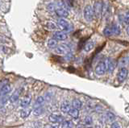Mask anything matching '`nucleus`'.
I'll list each match as a JSON object with an SVG mask.
<instances>
[{
	"label": "nucleus",
	"instance_id": "obj_31",
	"mask_svg": "<svg viewBox=\"0 0 129 128\" xmlns=\"http://www.w3.org/2000/svg\"><path fill=\"white\" fill-rule=\"evenodd\" d=\"M66 3L70 5H73V0H66Z\"/></svg>",
	"mask_w": 129,
	"mask_h": 128
},
{
	"label": "nucleus",
	"instance_id": "obj_3",
	"mask_svg": "<svg viewBox=\"0 0 129 128\" xmlns=\"http://www.w3.org/2000/svg\"><path fill=\"white\" fill-rule=\"evenodd\" d=\"M94 73L98 76H103L107 73V65L105 60H103L98 63L94 69Z\"/></svg>",
	"mask_w": 129,
	"mask_h": 128
},
{
	"label": "nucleus",
	"instance_id": "obj_18",
	"mask_svg": "<svg viewBox=\"0 0 129 128\" xmlns=\"http://www.w3.org/2000/svg\"><path fill=\"white\" fill-rule=\"evenodd\" d=\"M95 44L94 41H89L87 43H86L83 46V50L86 52V53H89V52L92 51L94 49Z\"/></svg>",
	"mask_w": 129,
	"mask_h": 128
},
{
	"label": "nucleus",
	"instance_id": "obj_30",
	"mask_svg": "<svg viewBox=\"0 0 129 128\" xmlns=\"http://www.w3.org/2000/svg\"><path fill=\"white\" fill-rule=\"evenodd\" d=\"M111 128H121V127H120V125L118 122H114L111 124Z\"/></svg>",
	"mask_w": 129,
	"mask_h": 128
},
{
	"label": "nucleus",
	"instance_id": "obj_13",
	"mask_svg": "<svg viewBox=\"0 0 129 128\" xmlns=\"http://www.w3.org/2000/svg\"><path fill=\"white\" fill-rule=\"evenodd\" d=\"M102 7H103L102 3H100V2L95 3L94 7H93V11H94V15L96 17L100 16L101 12H102Z\"/></svg>",
	"mask_w": 129,
	"mask_h": 128
},
{
	"label": "nucleus",
	"instance_id": "obj_4",
	"mask_svg": "<svg viewBox=\"0 0 129 128\" xmlns=\"http://www.w3.org/2000/svg\"><path fill=\"white\" fill-rule=\"evenodd\" d=\"M57 27H60L62 31L64 32H69L73 29V27L71 26V24L69 23L67 20L64 19H60L58 22H57Z\"/></svg>",
	"mask_w": 129,
	"mask_h": 128
},
{
	"label": "nucleus",
	"instance_id": "obj_6",
	"mask_svg": "<svg viewBox=\"0 0 129 128\" xmlns=\"http://www.w3.org/2000/svg\"><path fill=\"white\" fill-rule=\"evenodd\" d=\"M128 75V70L127 68L122 67L121 69H119L118 74H117V80L119 83H123L125 81V80L127 79Z\"/></svg>",
	"mask_w": 129,
	"mask_h": 128
},
{
	"label": "nucleus",
	"instance_id": "obj_26",
	"mask_svg": "<svg viewBox=\"0 0 129 128\" xmlns=\"http://www.w3.org/2000/svg\"><path fill=\"white\" fill-rule=\"evenodd\" d=\"M107 117L109 121H111V122H113L115 119V115L113 114L112 112H110V111L107 112Z\"/></svg>",
	"mask_w": 129,
	"mask_h": 128
},
{
	"label": "nucleus",
	"instance_id": "obj_11",
	"mask_svg": "<svg viewBox=\"0 0 129 128\" xmlns=\"http://www.w3.org/2000/svg\"><path fill=\"white\" fill-rule=\"evenodd\" d=\"M11 91V86L10 84H5L0 89V98L3 96H6Z\"/></svg>",
	"mask_w": 129,
	"mask_h": 128
},
{
	"label": "nucleus",
	"instance_id": "obj_1",
	"mask_svg": "<svg viewBox=\"0 0 129 128\" xmlns=\"http://www.w3.org/2000/svg\"><path fill=\"white\" fill-rule=\"evenodd\" d=\"M55 13L60 18H66L69 16V11L66 7V3L64 2H58L57 4H56Z\"/></svg>",
	"mask_w": 129,
	"mask_h": 128
},
{
	"label": "nucleus",
	"instance_id": "obj_9",
	"mask_svg": "<svg viewBox=\"0 0 129 128\" xmlns=\"http://www.w3.org/2000/svg\"><path fill=\"white\" fill-rule=\"evenodd\" d=\"M67 38H68V34L66 32H64L62 31H57L53 34V39H56V41L66 40Z\"/></svg>",
	"mask_w": 129,
	"mask_h": 128
},
{
	"label": "nucleus",
	"instance_id": "obj_19",
	"mask_svg": "<svg viewBox=\"0 0 129 128\" xmlns=\"http://www.w3.org/2000/svg\"><path fill=\"white\" fill-rule=\"evenodd\" d=\"M111 31H112V35H119L121 33V28L119 25L116 24V23H113V24L111 25Z\"/></svg>",
	"mask_w": 129,
	"mask_h": 128
},
{
	"label": "nucleus",
	"instance_id": "obj_5",
	"mask_svg": "<svg viewBox=\"0 0 129 128\" xmlns=\"http://www.w3.org/2000/svg\"><path fill=\"white\" fill-rule=\"evenodd\" d=\"M70 52V47L66 44L56 46L54 49V53L58 55H66Z\"/></svg>",
	"mask_w": 129,
	"mask_h": 128
},
{
	"label": "nucleus",
	"instance_id": "obj_28",
	"mask_svg": "<svg viewBox=\"0 0 129 128\" xmlns=\"http://www.w3.org/2000/svg\"><path fill=\"white\" fill-rule=\"evenodd\" d=\"M128 62V57H123L119 61V65H125Z\"/></svg>",
	"mask_w": 129,
	"mask_h": 128
},
{
	"label": "nucleus",
	"instance_id": "obj_21",
	"mask_svg": "<svg viewBox=\"0 0 129 128\" xmlns=\"http://www.w3.org/2000/svg\"><path fill=\"white\" fill-rule=\"evenodd\" d=\"M71 107L74 108V109H77V110H80L81 108L82 107V102H81V100H79L78 98H75L73 100L72 104H71Z\"/></svg>",
	"mask_w": 129,
	"mask_h": 128
},
{
	"label": "nucleus",
	"instance_id": "obj_33",
	"mask_svg": "<svg viewBox=\"0 0 129 128\" xmlns=\"http://www.w3.org/2000/svg\"><path fill=\"white\" fill-rule=\"evenodd\" d=\"M51 128H60L58 126H52Z\"/></svg>",
	"mask_w": 129,
	"mask_h": 128
},
{
	"label": "nucleus",
	"instance_id": "obj_20",
	"mask_svg": "<svg viewBox=\"0 0 129 128\" xmlns=\"http://www.w3.org/2000/svg\"><path fill=\"white\" fill-rule=\"evenodd\" d=\"M31 113V110L29 108H23V110L20 111V117L22 118H27V117H29V115Z\"/></svg>",
	"mask_w": 129,
	"mask_h": 128
},
{
	"label": "nucleus",
	"instance_id": "obj_22",
	"mask_svg": "<svg viewBox=\"0 0 129 128\" xmlns=\"http://www.w3.org/2000/svg\"><path fill=\"white\" fill-rule=\"evenodd\" d=\"M74 123L70 120H64L61 123V128H74Z\"/></svg>",
	"mask_w": 129,
	"mask_h": 128
},
{
	"label": "nucleus",
	"instance_id": "obj_14",
	"mask_svg": "<svg viewBox=\"0 0 129 128\" xmlns=\"http://www.w3.org/2000/svg\"><path fill=\"white\" fill-rule=\"evenodd\" d=\"M70 108H71L70 102L68 101H64L61 103V105H60V111H61L63 114H68V112L70 111Z\"/></svg>",
	"mask_w": 129,
	"mask_h": 128
},
{
	"label": "nucleus",
	"instance_id": "obj_23",
	"mask_svg": "<svg viewBox=\"0 0 129 128\" xmlns=\"http://www.w3.org/2000/svg\"><path fill=\"white\" fill-rule=\"evenodd\" d=\"M56 46H57V41H56V39H54L53 38L48 39V47L49 48V49H54Z\"/></svg>",
	"mask_w": 129,
	"mask_h": 128
},
{
	"label": "nucleus",
	"instance_id": "obj_24",
	"mask_svg": "<svg viewBox=\"0 0 129 128\" xmlns=\"http://www.w3.org/2000/svg\"><path fill=\"white\" fill-rule=\"evenodd\" d=\"M44 113V107H39V108H36L33 109V114L35 116H40Z\"/></svg>",
	"mask_w": 129,
	"mask_h": 128
},
{
	"label": "nucleus",
	"instance_id": "obj_27",
	"mask_svg": "<svg viewBox=\"0 0 129 128\" xmlns=\"http://www.w3.org/2000/svg\"><path fill=\"white\" fill-rule=\"evenodd\" d=\"M84 122L85 124H86V125H91L93 122V119L90 116H87V117H86V118L84 119Z\"/></svg>",
	"mask_w": 129,
	"mask_h": 128
},
{
	"label": "nucleus",
	"instance_id": "obj_8",
	"mask_svg": "<svg viewBox=\"0 0 129 128\" xmlns=\"http://www.w3.org/2000/svg\"><path fill=\"white\" fill-rule=\"evenodd\" d=\"M48 121L51 123H62L64 121V118L61 115L52 114H50L49 117H48Z\"/></svg>",
	"mask_w": 129,
	"mask_h": 128
},
{
	"label": "nucleus",
	"instance_id": "obj_15",
	"mask_svg": "<svg viewBox=\"0 0 129 128\" xmlns=\"http://www.w3.org/2000/svg\"><path fill=\"white\" fill-rule=\"evenodd\" d=\"M31 102V96L27 95L22 99L21 103H20V106L22 108H27L30 106Z\"/></svg>",
	"mask_w": 129,
	"mask_h": 128
},
{
	"label": "nucleus",
	"instance_id": "obj_7",
	"mask_svg": "<svg viewBox=\"0 0 129 128\" xmlns=\"http://www.w3.org/2000/svg\"><path fill=\"white\" fill-rule=\"evenodd\" d=\"M107 65V72L108 73H112L116 68V62L115 60H113L112 58H106L105 59Z\"/></svg>",
	"mask_w": 129,
	"mask_h": 128
},
{
	"label": "nucleus",
	"instance_id": "obj_12",
	"mask_svg": "<svg viewBox=\"0 0 129 128\" xmlns=\"http://www.w3.org/2000/svg\"><path fill=\"white\" fill-rule=\"evenodd\" d=\"M44 102H45V98H44L43 96H39V97L36 99L32 108H33V109H36V108L43 107V106L44 105Z\"/></svg>",
	"mask_w": 129,
	"mask_h": 128
},
{
	"label": "nucleus",
	"instance_id": "obj_32",
	"mask_svg": "<svg viewBox=\"0 0 129 128\" xmlns=\"http://www.w3.org/2000/svg\"><path fill=\"white\" fill-rule=\"evenodd\" d=\"M77 128H84V126L80 124V125H78V126H77Z\"/></svg>",
	"mask_w": 129,
	"mask_h": 128
},
{
	"label": "nucleus",
	"instance_id": "obj_2",
	"mask_svg": "<svg viewBox=\"0 0 129 128\" xmlns=\"http://www.w3.org/2000/svg\"><path fill=\"white\" fill-rule=\"evenodd\" d=\"M83 16L87 22L93 21L94 15V11H93V7L90 5H87L85 7V8L83 10Z\"/></svg>",
	"mask_w": 129,
	"mask_h": 128
},
{
	"label": "nucleus",
	"instance_id": "obj_16",
	"mask_svg": "<svg viewBox=\"0 0 129 128\" xmlns=\"http://www.w3.org/2000/svg\"><path fill=\"white\" fill-rule=\"evenodd\" d=\"M44 27L47 29V30H49V31H55L58 28L57 27V24L54 22H52V21H47L44 23Z\"/></svg>",
	"mask_w": 129,
	"mask_h": 128
},
{
	"label": "nucleus",
	"instance_id": "obj_29",
	"mask_svg": "<svg viewBox=\"0 0 129 128\" xmlns=\"http://www.w3.org/2000/svg\"><path fill=\"white\" fill-rule=\"evenodd\" d=\"M48 9L50 11H55V9H56V4L55 3H49V4L48 5Z\"/></svg>",
	"mask_w": 129,
	"mask_h": 128
},
{
	"label": "nucleus",
	"instance_id": "obj_10",
	"mask_svg": "<svg viewBox=\"0 0 129 128\" xmlns=\"http://www.w3.org/2000/svg\"><path fill=\"white\" fill-rule=\"evenodd\" d=\"M21 93H22V89H20V88H19V89L17 90H15L14 91V93L11 94V97H9V100H10V102L11 103H14L15 102H17L19 97H20V95H21Z\"/></svg>",
	"mask_w": 129,
	"mask_h": 128
},
{
	"label": "nucleus",
	"instance_id": "obj_25",
	"mask_svg": "<svg viewBox=\"0 0 129 128\" xmlns=\"http://www.w3.org/2000/svg\"><path fill=\"white\" fill-rule=\"evenodd\" d=\"M103 35L105 36H111L112 35V31H111V25L110 26H107L106 27L104 28L103 30Z\"/></svg>",
	"mask_w": 129,
	"mask_h": 128
},
{
	"label": "nucleus",
	"instance_id": "obj_17",
	"mask_svg": "<svg viewBox=\"0 0 129 128\" xmlns=\"http://www.w3.org/2000/svg\"><path fill=\"white\" fill-rule=\"evenodd\" d=\"M68 114L70 115L73 119H78L79 118L80 111H79V110H77V109H74V108L71 107L70 111L68 112Z\"/></svg>",
	"mask_w": 129,
	"mask_h": 128
}]
</instances>
